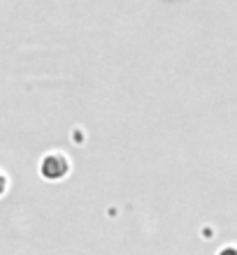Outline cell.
I'll return each instance as SVG.
<instances>
[{
  "label": "cell",
  "mask_w": 237,
  "mask_h": 255,
  "mask_svg": "<svg viewBox=\"0 0 237 255\" xmlns=\"http://www.w3.org/2000/svg\"><path fill=\"white\" fill-rule=\"evenodd\" d=\"M68 172H70V158L58 153V151L49 153L47 158L42 160V176L49 179V181H58V179H63Z\"/></svg>",
  "instance_id": "obj_1"
}]
</instances>
